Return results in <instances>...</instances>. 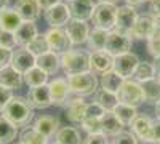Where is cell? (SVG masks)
Returning a JSON list of instances; mask_svg holds the SVG:
<instances>
[{"mask_svg": "<svg viewBox=\"0 0 160 144\" xmlns=\"http://www.w3.org/2000/svg\"><path fill=\"white\" fill-rule=\"evenodd\" d=\"M0 47L8 48V50H15V47H18L15 32H8V31L0 29Z\"/></svg>", "mask_w": 160, "mask_h": 144, "instance_id": "obj_40", "label": "cell"}, {"mask_svg": "<svg viewBox=\"0 0 160 144\" xmlns=\"http://www.w3.org/2000/svg\"><path fill=\"white\" fill-rule=\"evenodd\" d=\"M125 2H127V5H130V7H138V5L144 3L142 0H125Z\"/></svg>", "mask_w": 160, "mask_h": 144, "instance_id": "obj_50", "label": "cell"}, {"mask_svg": "<svg viewBox=\"0 0 160 144\" xmlns=\"http://www.w3.org/2000/svg\"><path fill=\"white\" fill-rule=\"evenodd\" d=\"M37 2H38V5H40V8H42V10H48L51 7L61 3V0H37Z\"/></svg>", "mask_w": 160, "mask_h": 144, "instance_id": "obj_47", "label": "cell"}, {"mask_svg": "<svg viewBox=\"0 0 160 144\" xmlns=\"http://www.w3.org/2000/svg\"><path fill=\"white\" fill-rule=\"evenodd\" d=\"M117 98H118V102L128 104V106H133V107H139L144 102L141 83L133 80V78H127V80H123L120 90L117 91Z\"/></svg>", "mask_w": 160, "mask_h": 144, "instance_id": "obj_5", "label": "cell"}, {"mask_svg": "<svg viewBox=\"0 0 160 144\" xmlns=\"http://www.w3.org/2000/svg\"><path fill=\"white\" fill-rule=\"evenodd\" d=\"M146 50H148V53L154 59L160 58V31L158 29H155L151 34V37L148 38V47H146Z\"/></svg>", "mask_w": 160, "mask_h": 144, "instance_id": "obj_38", "label": "cell"}, {"mask_svg": "<svg viewBox=\"0 0 160 144\" xmlns=\"http://www.w3.org/2000/svg\"><path fill=\"white\" fill-rule=\"evenodd\" d=\"M90 69L93 74H104L114 69V56L106 50L90 51Z\"/></svg>", "mask_w": 160, "mask_h": 144, "instance_id": "obj_12", "label": "cell"}, {"mask_svg": "<svg viewBox=\"0 0 160 144\" xmlns=\"http://www.w3.org/2000/svg\"><path fill=\"white\" fill-rule=\"evenodd\" d=\"M104 109L99 106L96 101L93 102H88L87 104V111H85V119H101L104 115Z\"/></svg>", "mask_w": 160, "mask_h": 144, "instance_id": "obj_41", "label": "cell"}, {"mask_svg": "<svg viewBox=\"0 0 160 144\" xmlns=\"http://www.w3.org/2000/svg\"><path fill=\"white\" fill-rule=\"evenodd\" d=\"M2 115L8 122H11L15 127H26L34 117V107L29 104V101L26 98L13 96L10 102L5 106L2 111Z\"/></svg>", "mask_w": 160, "mask_h": 144, "instance_id": "obj_1", "label": "cell"}, {"mask_svg": "<svg viewBox=\"0 0 160 144\" xmlns=\"http://www.w3.org/2000/svg\"><path fill=\"white\" fill-rule=\"evenodd\" d=\"M24 83V75L19 74L16 69H13L11 66H5L0 69V85H3L10 90L21 88Z\"/></svg>", "mask_w": 160, "mask_h": 144, "instance_id": "obj_23", "label": "cell"}, {"mask_svg": "<svg viewBox=\"0 0 160 144\" xmlns=\"http://www.w3.org/2000/svg\"><path fill=\"white\" fill-rule=\"evenodd\" d=\"M154 22H155V29L160 31V16H154Z\"/></svg>", "mask_w": 160, "mask_h": 144, "instance_id": "obj_52", "label": "cell"}, {"mask_svg": "<svg viewBox=\"0 0 160 144\" xmlns=\"http://www.w3.org/2000/svg\"><path fill=\"white\" fill-rule=\"evenodd\" d=\"M131 35L128 34H122V32H117V31H109L108 35V42H106V51L111 53L114 58L120 56L123 53H128L131 50Z\"/></svg>", "mask_w": 160, "mask_h": 144, "instance_id": "obj_7", "label": "cell"}, {"mask_svg": "<svg viewBox=\"0 0 160 144\" xmlns=\"http://www.w3.org/2000/svg\"><path fill=\"white\" fill-rule=\"evenodd\" d=\"M66 78H68L71 95H74V96H80V98L90 96V95H95L98 90V77L93 72L66 75Z\"/></svg>", "mask_w": 160, "mask_h": 144, "instance_id": "obj_3", "label": "cell"}, {"mask_svg": "<svg viewBox=\"0 0 160 144\" xmlns=\"http://www.w3.org/2000/svg\"><path fill=\"white\" fill-rule=\"evenodd\" d=\"M16 144H21V142H16Z\"/></svg>", "mask_w": 160, "mask_h": 144, "instance_id": "obj_57", "label": "cell"}, {"mask_svg": "<svg viewBox=\"0 0 160 144\" xmlns=\"http://www.w3.org/2000/svg\"><path fill=\"white\" fill-rule=\"evenodd\" d=\"M152 144H160V119L152 120Z\"/></svg>", "mask_w": 160, "mask_h": 144, "instance_id": "obj_46", "label": "cell"}, {"mask_svg": "<svg viewBox=\"0 0 160 144\" xmlns=\"http://www.w3.org/2000/svg\"><path fill=\"white\" fill-rule=\"evenodd\" d=\"M53 144H62V142H59V141H55V142H53Z\"/></svg>", "mask_w": 160, "mask_h": 144, "instance_id": "obj_55", "label": "cell"}, {"mask_svg": "<svg viewBox=\"0 0 160 144\" xmlns=\"http://www.w3.org/2000/svg\"><path fill=\"white\" fill-rule=\"evenodd\" d=\"M37 35H38V31H37V26L34 21H22L18 31L15 32L18 47H28Z\"/></svg>", "mask_w": 160, "mask_h": 144, "instance_id": "obj_22", "label": "cell"}, {"mask_svg": "<svg viewBox=\"0 0 160 144\" xmlns=\"http://www.w3.org/2000/svg\"><path fill=\"white\" fill-rule=\"evenodd\" d=\"M154 67H155V77L160 80V58H157V59H154Z\"/></svg>", "mask_w": 160, "mask_h": 144, "instance_id": "obj_49", "label": "cell"}, {"mask_svg": "<svg viewBox=\"0 0 160 144\" xmlns=\"http://www.w3.org/2000/svg\"><path fill=\"white\" fill-rule=\"evenodd\" d=\"M142 88V95H144V101L155 104L157 101H160V80L155 78H151V80H146L141 83Z\"/></svg>", "mask_w": 160, "mask_h": 144, "instance_id": "obj_30", "label": "cell"}, {"mask_svg": "<svg viewBox=\"0 0 160 144\" xmlns=\"http://www.w3.org/2000/svg\"><path fill=\"white\" fill-rule=\"evenodd\" d=\"M64 31L68 34L69 40L72 42V45L87 43L88 35H90V27H88L87 21H78V19H71L64 26Z\"/></svg>", "mask_w": 160, "mask_h": 144, "instance_id": "obj_13", "label": "cell"}, {"mask_svg": "<svg viewBox=\"0 0 160 144\" xmlns=\"http://www.w3.org/2000/svg\"><path fill=\"white\" fill-rule=\"evenodd\" d=\"M22 22V18L15 8H3L0 11V29L8 32H16Z\"/></svg>", "mask_w": 160, "mask_h": 144, "instance_id": "obj_25", "label": "cell"}, {"mask_svg": "<svg viewBox=\"0 0 160 144\" xmlns=\"http://www.w3.org/2000/svg\"><path fill=\"white\" fill-rule=\"evenodd\" d=\"M48 88H50V96H51V102L53 106H66L68 99L71 98V90L68 85V78L66 77H56L53 80L48 82Z\"/></svg>", "mask_w": 160, "mask_h": 144, "instance_id": "obj_8", "label": "cell"}, {"mask_svg": "<svg viewBox=\"0 0 160 144\" xmlns=\"http://www.w3.org/2000/svg\"><path fill=\"white\" fill-rule=\"evenodd\" d=\"M61 58V67L66 75H75L90 72V51L82 48H71L66 53L59 55Z\"/></svg>", "mask_w": 160, "mask_h": 144, "instance_id": "obj_2", "label": "cell"}, {"mask_svg": "<svg viewBox=\"0 0 160 144\" xmlns=\"http://www.w3.org/2000/svg\"><path fill=\"white\" fill-rule=\"evenodd\" d=\"M80 127L83 128V132L87 135H95V133H102L101 127V119H83Z\"/></svg>", "mask_w": 160, "mask_h": 144, "instance_id": "obj_39", "label": "cell"}, {"mask_svg": "<svg viewBox=\"0 0 160 144\" xmlns=\"http://www.w3.org/2000/svg\"><path fill=\"white\" fill-rule=\"evenodd\" d=\"M0 144H2V142H0Z\"/></svg>", "mask_w": 160, "mask_h": 144, "instance_id": "obj_59", "label": "cell"}, {"mask_svg": "<svg viewBox=\"0 0 160 144\" xmlns=\"http://www.w3.org/2000/svg\"><path fill=\"white\" fill-rule=\"evenodd\" d=\"M24 48H28L31 53L37 58V56H40V55H43V53H47V51H50V48H48V43H47V38H45V35L42 34V35H37L34 40L28 45V47H24Z\"/></svg>", "mask_w": 160, "mask_h": 144, "instance_id": "obj_37", "label": "cell"}, {"mask_svg": "<svg viewBox=\"0 0 160 144\" xmlns=\"http://www.w3.org/2000/svg\"><path fill=\"white\" fill-rule=\"evenodd\" d=\"M11 56H13V50H8V48L0 47V69L5 67V66H10Z\"/></svg>", "mask_w": 160, "mask_h": 144, "instance_id": "obj_45", "label": "cell"}, {"mask_svg": "<svg viewBox=\"0 0 160 144\" xmlns=\"http://www.w3.org/2000/svg\"><path fill=\"white\" fill-rule=\"evenodd\" d=\"M19 142L21 144H48V138L38 133L34 127L26 128L19 135Z\"/></svg>", "mask_w": 160, "mask_h": 144, "instance_id": "obj_36", "label": "cell"}, {"mask_svg": "<svg viewBox=\"0 0 160 144\" xmlns=\"http://www.w3.org/2000/svg\"><path fill=\"white\" fill-rule=\"evenodd\" d=\"M117 18V5L115 3H96L95 11L91 15V21L95 27L104 31H114Z\"/></svg>", "mask_w": 160, "mask_h": 144, "instance_id": "obj_4", "label": "cell"}, {"mask_svg": "<svg viewBox=\"0 0 160 144\" xmlns=\"http://www.w3.org/2000/svg\"><path fill=\"white\" fill-rule=\"evenodd\" d=\"M13 8L18 11L22 21H37L40 18V11H42L37 0H16Z\"/></svg>", "mask_w": 160, "mask_h": 144, "instance_id": "obj_20", "label": "cell"}, {"mask_svg": "<svg viewBox=\"0 0 160 144\" xmlns=\"http://www.w3.org/2000/svg\"><path fill=\"white\" fill-rule=\"evenodd\" d=\"M24 83L29 85V88L40 87V85H47L48 83V74L35 66V67H32L31 71H28V72L24 74Z\"/></svg>", "mask_w": 160, "mask_h": 144, "instance_id": "obj_34", "label": "cell"}, {"mask_svg": "<svg viewBox=\"0 0 160 144\" xmlns=\"http://www.w3.org/2000/svg\"><path fill=\"white\" fill-rule=\"evenodd\" d=\"M131 133L142 142H152V119L148 115H136L130 123Z\"/></svg>", "mask_w": 160, "mask_h": 144, "instance_id": "obj_18", "label": "cell"}, {"mask_svg": "<svg viewBox=\"0 0 160 144\" xmlns=\"http://www.w3.org/2000/svg\"><path fill=\"white\" fill-rule=\"evenodd\" d=\"M155 117H157V119H160V101L155 102Z\"/></svg>", "mask_w": 160, "mask_h": 144, "instance_id": "obj_51", "label": "cell"}, {"mask_svg": "<svg viewBox=\"0 0 160 144\" xmlns=\"http://www.w3.org/2000/svg\"><path fill=\"white\" fill-rule=\"evenodd\" d=\"M18 136V127L8 122L3 115H0V142L8 144Z\"/></svg>", "mask_w": 160, "mask_h": 144, "instance_id": "obj_35", "label": "cell"}, {"mask_svg": "<svg viewBox=\"0 0 160 144\" xmlns=\"http://www.w3.org/2000/svg\"><path fill=\"white\" fill-rule=\"evenodd\" d=\"M142 2H151V0H142Z\"/></svg>", "mask_w": 160, "mask_h": 144, "instance_id": "obj_56", "label": "cell"}, {"mask_svg": "<svg viewBox=\"0 0 160 144\" xmlns=\"http://www.w3.org/2000/svg\"><path fill=\"white\" fill-rule=\"evenodd\" d=\"M114 114H115V117L122 122V125L123 127H127V125H130L133 120H135V117L138 115V111H136V107H133V106H128V104H123V102H118L117 106L114 107V111H112Z\"/></svg>", "mask_w": 160, "mask_h": 144, "instance_id": "obj_33", "label": "cell"}, {"mask_svg": "<svg viewBox=\"0 0 160 144\" xmlns=\"http://www.w3.org/2000/svg\"><path fill=\"white\" fill-rule=\"evenodd\" d=\"M11 98H13L11 90L7 88V87H3V85H0V112L5 109V106L10 102Z\"/></svg>", "mask_w": 160, "mask_h": 144, "instance_id": "obj_43", "label": "cell"}, {"mask_svg": "<svg viewBox=\"0 0 160 144\" xmlns=\"http://www.w3.org/2000/svg\"><path fill=\"white\" fill-rule=\"evenodd\" d=\"M108 35H109V31H104V29H99V27H93L90 31V35H88V47L91 51H96V50H104L106 48V42H108Z\"/></svg>", "mask_w": 160, "mask_h": 144, "instance_id": "obj_29", "label": "cell"}, {"mask_svg": "<svg viewBox=\"0 0 160 144\" xmlns=\"http://www.w3.org/2000/svg\"><path fill=\"white\" fill-rule=\"evenodd\" d=\"M10 66L13 69H16L19 74H26L28 71H31L32 67L37 66V58L31 53L28 48H18V50H13V56H11V62Z\"/></svg>", "mask_w": 160, "mask_h": 144, "instance_id": "obj_10", "label": "cell"}, {"mask_svg": "<svg viewBox=\"0 0 160 144\" xmlns=\"http://www.w3.org/2000/svg\"><path fill=\"white\" fill-rule=\"evenodd\" d=\"M55 141H59L62 144H82V136L75 127L69 125L58 130V133L55 135Z\"/></svg>", "mask_w": 160, "mask_h": 144, "instance_id": "obj_27", "label": "cell"}, {"mask_svg": "<svg viewBox=\"0 0 160 144\" xmlns=\"http://www.w3.org/2000/svg\"><path fill=\"white\" fill-rule=\"evenodd\" d=\"M85 144H109V138L104 133H95V135H88L85 139Z\"/></svg>", "mask_w": 160, "mask_h": 144, "instance_id": "obj_44", "label": "cell"}, {"mask_svg": "<svg viewBox=\"0 0 160 144\" xmlns=\"http://www.w3.org/2000/svg\"><path fill=\"white\" fill-rule=\"evenodd\" d=\"M32 127L37 130L38 133H42L43 136L50 138L55 136L59 130V119L55 115H38L34 120Z\"/></svg>", "mask_w": 160, "mask_h": 144, "instance_id": "obj_21", "label": "cell"}, {"mask_svg": "<svg viewBox=\"0 0 160 144\" xmlns=\"http://www.w3.org/2000/svg\"><path fill=\"white\" fill-rule=\"evenodd\" d=\"M111 144H112V142H111Z\"/></svg>", "mask_w": 160, "mask_h": 144, "instance_id": "obj_60", "label": "cell"}, {"mask_svg": "<svg viewBox=\"0 0 160 144\" xmlns=\"http://www.w3.org/2000/svg\"><path fill=\"white\" fill-rule=\"evenodd\" d=\"M37 67L45 71L48 75H53L61 67V58L55 51H47V53L37 56Z\"/></svg>", "mask_w": 160, "mask_h": 144, "instance_id": "obj_26", "label": "cell"}, {"mask_svg": "<svg viewBox=\"0 0 160 144\" xmlns=\"http://www.w3.org/2000/svg\"><path fill=\"white\" fill-rule=\"evenodd\" d=\"M45 19L50 24V27H64L66 24L71 21V13L68 3H58L45 10Z\"/></svg>", "mask_w": 160, "mask_h": 144, "instance_id": "obj_14", "label": "cell"}, {"mask_svg": "<svg viewBox=\"0 0 160 144\" xmlns=\"http://www.w3.org/2000/svg\"><path fill=\"white\" fill-rule=\"evenodd\" d=\"M155 67H154V62H148V61H139L138 66L133 72V80H136L139 83L146 82V80H151V78H155Z\"/></svg>", "mask_w": 160, "mask_h": 144, "instance_id": "obj_31", "label": "cell"}, {"mask_svg": "<svg viewBox=\"0 0 160 144\" xmlns=\"http://www.w3.org/2000/svg\"><path fill=\"white\" fill-rule=\"evenodd\" d=\"M95 101L99 104L104 111H114V107L118 104L117 95H115V93H111V91L104 90V88H98V90H96Z\"/></svg>", "mask_w": 160, "mask_h": 144, "instance_id": "obj_32", "label": "cell"}, {"mask_svg": "<svg viewBox=\"0 0 160 144\" xmlns=\"http://www.w3.org/2000/svg\"><path fill=\"white\" fill-rule=\"evenodd\" d=\"M101 127H102V133L108 138H115L118 133L123 132L122 122L117 119L112 111H106L104 112V115L101 117Z\"/></svg>", "mask_w": 160, "mask_h": 144, "instance_id": "obj_24", "label": "cell"}, {"mask_svg": "<svg viewBox=\"0 0 160 144\" xmlns=\"http://www.w3.org/2000/svg\"><path fill=\"white\" fill-rule=\"evenodd\" d=\"M154 31H155V22L151 13L149 15H138L130 35L133 38H138V40H148Z\"/></svg>", "mask_w": 160, "mask_h": 144, "instance_id": "obj_17", "label": "cell"}, {"mask_svg": "<svg viewBox=\"0 0 160 144\" xmlns=\"http://www.w3.org/2000/svg\"><path fill=\"white\" fill-rule=\"evenodd\" d=\"M98 3H115V2H118V0H96Z\"/></svg>", "mask_w": 160, "mask_h": 144, "instance_id": "obj_54", "label": "cell"}, {"mask_svg": "<svg viewBox=\"0 0 160 144\" xmlns=\"http://www.w3.org/2000/svg\"><path fill=\"white\" fill-rule=\"evenodd\" d=\"M112 144H138V138L133 135L131 132H123L118 133L115 138H114V142Z\"/></svg>", "mask_w": 160, "mask_h": 144, "instance_id": "obj_42", "label": "cell"}, {"mask_svg": "<svg viewBox=\"0 0 160 144\" xmlns=\"http://www.w3.org/2000/svg\"><path fill=\"white\" fill-rule=\"evenodd\" d=\"M26 99L29 101V104H31L34 109H47V107L53 106L48 83L47 85H40V87L29 88L28 95H26Z\"/></svg>", "mask_w": 160, "mask_h": 144, "instance_id": "obj_16", "label": "cell"}, {"mask_svg": "<svg viewBox=\"0 0 160 144\" xmlns=\"http://www.w3.org/2000/svg\"><path fill=\"white\" fill-rule=\"evenodd\" d=\"M138 62H139L138 55L128 51V53H123V55L114 58V71L122 77L123 80H127V78L133 77V72H135Z\"/></svg>", "mask_w": 160, "mask_h": 144, "instance_id": "obj_11", "label": "cell"}, {"mask_svg": "<svg viewBox=\"0 0 160 144\" xmlns=\"http://www.w3.org/2000/svg\"><path fill=\"white\" fill-rule=\"evenodd\" d=\"M122 83H123V78L120 77L114 69L109 71V72H104L101 75V80H99L101 88L111 91V93H115V95H117V91L120 90V87H122Z\"/></svg>", "mask_w": 160, "mask_h": 144, "instance_id": "obj_28", "label": "cell"}, {"mask_svg": "<svg viewBox=\"0 0 160 144\" xmlns=\"http://www.w3.org/2000/svg\"><path fill=\"white\" fill-rule=\"evenodd\" d=\"M71 19L78 21H88L91 19V15L95 11V2L93 0H71L68 2Z\"/></svg>", "mask_w": 160, "mask_h": 144, "instance_id": "obj_19", "label": "cell"}, {"mask_svg": "<svg viewBox=\"0 0 160 144\" xmlns=\"http://www.w3.org/2000/svg\"><path fill=\"white\" fill-rule=\"evenodd\" d=\"M87 104L83 98L80 96H74L71 95V98L66 102V119L71 123H82V120L85 119V111H87Z\"/></svg>", "mask_w": 160, "mask_h": 144, "instance_id": "obj_15", "label": "cell"}, {"mask_svg": "<svg viewBox=\"0 0 160 144\" xmlns=\"http://www.w3.org/2000/svg\"><path fill=\"white\" fill-rule=\"evenodd\" d=\"M68 2H71V0H68Z\"/></svg>", "mask_w": 160, "mask_h": 144, "instance_id": "obj_58", "label": "cell"}, {"mask_svg": "<svg viewBox=\"0 0 160 144\" xmlns=\"http://www.w3.org/2000/svg\"><path fill=\"white\" fill-rule=\"evenodd\" d=\"M151 15L152 16H160V0H151Z\"/></svg>", "mask_w": 160, "mask_h": 144, "instance_id": "obj_48", "label": "cell"}, {"mask_svg": "<svg viewBox=\"0 0 160 144\" xmlns=\"http://www.w3.org/2000/svg\"><path fill=\"white\" fill-rule=\"evenodd\" d=\"M43 35L47 38L50 51H55V53H58V55H62L68 50L72 48V42L69 40L64 27H50Z\"/></svg>", "mask_w": 160, "mask_h": 144, "instance_id": "obj_6", "label": "cell"}, {"mask_svg": "<svg viewBox=\"0 0 160 144\" xmlns=\"http://www.w3.org/2000/svg\"><path fill=\"white\" fill-rule=\"evenodd\" d=\"M136 18H138V13H136L135 7H130V5L117 7V18H115V27H114V31L130 35L133 26H135Z\"/></svg>", "mask_w": 160, "mask_h": 144, "instance_id": "obj_9", "label": "cell"}, {"mask_svg": "<svg viewBox=\"0 0 160 144\" xmlns=\"http://www.w3.org/2000/svg\"><path fill=\"white\" fill-rule=\"evenodd\" d=\"M7 5H8V0H0V11L3 8H7Z\"/></svg>", "mask_w": 160, "mask_h": 144, "instance_id": "obj_53", "label": "cell"}]
</instances>
